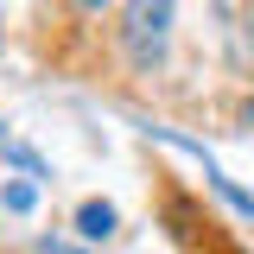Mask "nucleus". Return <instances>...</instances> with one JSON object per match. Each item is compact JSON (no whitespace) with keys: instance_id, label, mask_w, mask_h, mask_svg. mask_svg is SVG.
I'll return each instance as SVG.
<instances>
[{"instance_id":"nucleus-4","label":"nucleus","mask_w":254,"mask_h":254,"mask_svg":"<svg viewBox=\"0 0 254 254\" xmlns=\"http://www.w3.org/2000/svg\"><path fill=\"white\" fill-rule=\"evenodd\" d=\"M0 203H6V210H13V216H26L32 203H38V190H32L26 178H19V185H6V190H0Z\"/></svg>"},{"instance_id":"nucleus-1","label":"nucleus","mask_w":254,"mask_h":254,"mask_svg":"<svg viewBox=\"0 0 254 254\" xmlns=\"http://www.w3.org/2000/svg\"><path fill=\"white\" fill-rule=\"evenodd\" d=\"M172 13H178V0H127L121 6V58L140 76H153L172 51Z\"/></svg>"},{"instance_id":"nucleus-2","label":"nucleus","mask_w":254,"mask_h":254,"mask_svg":"<svg viewBox=\"0 0 254 254\" xmlns=\"http://www.w3.org/2000/svg\"><path fill=\"white\" fill-rule=\"evenodd\" d=\"M76 235H83V242H108V235H115V203L89 197V203L76 210Z\"/></svg>"},{"instance_id":"nucleus-7","label":"nucleus","mask_w":254,"mask_h":254,"mask_svg":"<svg viewBox=\"0 0 254 254\" xmlns=\"http://www.w3.org/2000/svg\"><path fill=\"white\" fill-rule=\"evenodd\" d=\"M38 254H83V248H64V242H38Z\"/></svg>"},{"instance_id":"nucleus-6","label":"nucleus","mask_w":254,"mask_h":254,"mask_svg":"<svg viewBox=\"0 0 254 254\" xmlns=\"http://www.w3.org/2000/svg\"><path fill=\"white\" fill-rule=\"evenodd\" d=\"M70 6H76V13H108L115 0H70Z\"/></svg>"},{"instance_id":"nucleus-3","label":"nucleus","mask_w":254,"mask_h":254,"mask_svg":"<svg viewBox=\"0 0 254 254\" xmlns=\"http://www.w3.org/2000/svg\"><path fill=\"white\" fill-rule=\"evenodd\" d=\"M0 159H6V165H19L26 178H51V172H45V159L32 153V146H19V140H0Z\"/></svg>"},{"instance_id":"nucleus-5","label":"nucleus","mask_w":254,"mask_h":254,"mask_svg":"<svg viewBox=\"0 0 254 254\" xmlns=\"http://www.w3.org/2000/svg\"><path fill=\"white\" fill-rule=\"evenodd\" d=\"M242 58L254 64V0H248V6H242Z\"/></svg>"}]
</instances>
